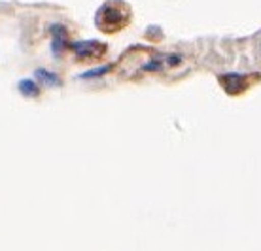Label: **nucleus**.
Returning a JSON list of instances; mask_svg holds the SVG:
<instances>
[{
    "label": "nucleus",
    "instance_id": "f257e3e1",
    "mask_svg": "<svg viewBox=\"0 0 261 251\" xmlns=\"http://www.w3.org/2000/svg\"><path fill=\"white\" fill-rule=\"evenodd\" d=\"M130 21V8L123 0H110L97 13V26L105 33H118Z\"/></svg>",
    "mask_w": 261,
    "mask_h": 251
},
{
    "label": "nucleus",
    "instance_id": "f03ea898",
    "mask_svg": "<svg viewBox=\"0 0 261 251\" xmlns=\"http://www.w3.org/2000/svg\"><path fill=\"white\" fill-rule=\"evenodd\" d=\"M252 55H254L255 63L261 65V33L257 34L254 38V42H252Z\"/></svg>",
    "mask_w": 261,
    "mask_h": 251
}]
</instances>
